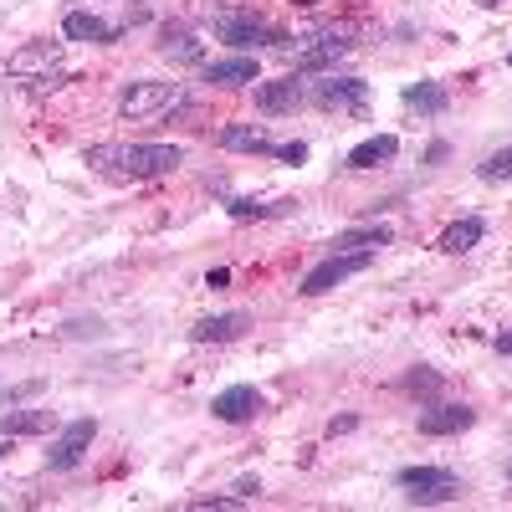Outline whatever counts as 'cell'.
I'll return each instance as SVG.
<instances>
[{
    "label": "cell",
    "instance_id": "6da1fadb",
    "mask_svg": "<svg viewBox=\"0 0 512 512\" xmlns=\"http://www.w3.org/2000/svg\"><path fill=\"white\" fill-rule=\"evenodd\" d=\"M93 169H113L123 180H159V175H175L185 164L180 144H98L82 154Z\"/></svg>",
    "mask_w": 512,
    "mask_h": 512
},
{
    "label": "cell",
    "instance_id": "7a4b0ae2",
    "mask_svg": "<svg viewBox=\"0 0 512 512\" xmlns=\"http://www.w3.org/2000/svg\"><path fill=\"white\" fill-rule=\"evenodd\" d=\"M210 31H216L226 47L236 52H251V47H277V52H292V36L277 31L272 21H262L256 11H241V6H226V11H210Z\"/></svg>",
    "mask_w": 512,
    "mask_h": 512
},
{
    "label": "cell",
    "instance_id": "3957f363",
    "mask_svg": "<svg viewBox=\"0 0 512 512\" xmlns=\"http://www.w3.org/2000/svg\"><path fill=\"white\" fill-rule=\"evenodd\" d=\"M185 88L180 82H128V88L118 93V118H134V123H149V118H164V113H175L185 108Z\"/></svg>",
    "mask_w": 512,
    "mask_h": 512
},
{
    "label": "cell",
    "instance_id": "277c9868",
    "mask_svg": "<svg viewBox=\"0 0 512 512\" xmlns=\"http://www.w3.org/2000/svg\"><path fill=\"white\" fill-rule=\"evenodd\" d=\"M395 482L405 487V502H415V507H436V502L461 497V477L451 466H400Z\"/></svg>",
    "mask_w": 512,
    "mask_h": 512
},
{
    "label": "cell",
    "instance_id": "5b68a950",
    "mask_svg": "<svg viewBox=\"0 0 512 512\" xmlns=\"http://www.w3.org/2000/svg\"><path fill=\"white\" fill-rule=\"evenodd\" d=\"M308 103L323 108V113H364L369 108V82L364 77H338V72H323V77H308Z\"/></svg>",
    "mask_w": 512,
    "mask_h": 512
},
{
    "label": "cell",
    "instance_id": "8992f818",
    "mask_svg": "<svg viewBox=\"0 0 512 512\" xmlns=\"http://www.w3.org/2000/svg\"><path fill=\"white\" fill-rule=\"evenodd\" d=\"M374 256H379V251H333V256H323L318 267L303 272L297 292H303V297H323V292H333V287H344L349 277L369 272V267H374Z\"/></svg>",
    "mask_w": 512,
    "mask_h": 512
},
{
    "label": "cell",
    "instance_id": "52a82bcc",
    "mask_svg": "<svg viewBox=\"0 0 512 512\" xmlns=\"http://www.w3.org/2000/svg\"><path fill=\"white\" fill-rule=\"evenodd\" d=\"M11 77L31 82V93H52L62 82V47L57 41H31V47L11 52Z\"/></svg>",
    "mask_w": 512,
    "mask_h": 512
},
{
    "label": "cell",
    "instance_id": "ba28073f",
    "mask_svg": "<svg viewBox=\"0 0 512 512\" xmlns=\"http://www.w3.org/2000/svg\"><path fill=\"white\" fill-rule=\"evenodd\" d=\"M93 436H98V420L93 415L67 420L62 431H57V441H52V451H47V466H52V472H72V466L93 451Z\"/></svg>",
    "mask_w": 512,
    "mask_h": 512
},
{
    "label": "cell",
    "instance_id": "9c48e42d",
    "mask_svg": "<svg viewBox=\"0 0 512 512\" xmlns=\"http://www.w3.org/2000/svg\"><path fill=\"white\" fill-rule=\"evenodd\" d=\"M303 103H308V77L303 72L256 82V113H267V118H287V113H297Z\"/></svg>",
    "mask_w": 512,
    "mask_h": 512
},
{
    "label": "cell",
    "instance_id": "30bf717a",
    "mask_svg": "<svg viewBox=\"0 0 512 512\" xmlns=\"http://www.w3.org/2000/svg\"><path fill=\"white\" fill-rule=\"evenodd\" d=\"M154 47H159L164 62H175V67H205V41H200L185 21H164Z\"/></svg>",
    "mask_w": 512,
    "mask_h": 512
},
{
    "label": "cell",
    "instance_id": "8fae6325",
    "mask_svg": "<svg viewBox=\"0 0 512 512\" xmlns=\"http://www.w3.org/2000/svg\"><path fill=\"white\" fill-rule=\"evenodd\" d=\"M349 52H354V41H349V36H318L313 47H297V52H292V62H297L292 72H303V77H323V72H333L338 62H344Z\"/></svg>",
    "mask_w": 512,
    "mask_h": 512
},
{
    "label": "cell",
    "instance_id": "7c38bea8",
    "mask_svg": "<svg viewBox=\"0 0 512 512\" xmlns=\"http://www.w3.org/2000/svg\"><path fill=\"white\" fill-rule=\"evenodd\" d=\"M62 36H67V41H88V47H113V41L123 36V26H118V21H103V16L88 11V6H72V11L62 16Z\"/></svg>",
    "mask_w": 512,
    "mask_h": 512
},
{
    "label": "cell",
    "instance_id": "4fadbf2b",
    "mask_svg": "<svg viewBox=\"0 0 512 512\" xmlns=\"http://www.w3.org/2000/svg\"><path fill=\"white\" fill-rule=\"evenodd\" d=\"M477 425V410L461 405V400H441V405H425L420 410V436H461Z\"/></svg>",
    "mask_w": 512,
    "mask_h": 512
},
{
    "label": "cell",
    "instance_id": "5bb4252c",
    "mask_svg": "<svg viewBox=\"0 0 512 512\" xmlns=\"http://www.w3.org/2000/svg\"><path fill=\"white\" fill-rule=\"evenodd\" d=\"M262 390L256 384H231V390H221L216 400H210V415L216 420H226V425H246V420H256L262 415Z\"/></svg>",
    "mask_w": 512,
    "mask_h": 512
},
{
    "label": "cell",
    "instance_id": "9a60e30c",
    "mask_svg": "<svg viewBox=\"0 0 512 512\" xmlns=\"http://www.w3.org/2000/svg\"><path fill=\"white\" fill-rule=\"evenodd\" d=\"M216 144L226 154H277V144H272V134L262 123H226L216 134Z\"/></svg>",
    "mask_w": 512,
    "mask_h": 512
},
{
    "label": "cell",
    "instance_id": "2e32d148",
    "mask_svg": "<svg viewBox=\"0 0 512 512\" xmlns=\"http://www.w3.org/2000/svg\"><path fill=\"white\" fill-rule=\"evenodd\" d=\"M251 328V313H210V318H200L195 328H190V344H231V338H241Z\"/></svg>",
    "mask_w": 512,
    "mask_h": 512
},
{
    "label": "cell",
    "instance_id": "e0dca14e",
    "mask_svg": "<svg viewBox=\"0 0 512 512\" xmlns=\"http://www.w3.org/2000/svg\"><path fill=\"white\" fill-rule=\"evenodd\" d=\"M205 82H216V88H246V82H262L256 77V57H216V62H205L200 67Z\"/></svg>",
    "mask_w": 512,
    "mask_h": 512
},
{
    "label": "cell",
    "instance_id": "ac0fdd59",
    "mask_svg": "<svg viewBox=\"0 0 512 512\" xmlns=\"http://www.w3.org/2000/svg\"><path fill=\"white\" fill-rule=\"evenodd\" d=\"M395 154H400V139L395 134H369V139H359L344 154V169H379V164H390Z\"/></svg>",
    "mask_w": 512,
    "mask_h": 512
},
{
    "label": "cell",
    "instance_id": "d6986e66",
    "mask_svg": "<svg viewBox=\"0 0 512 512\" xmlns=\"http://www.w3.org/2000/svg\"><path fill=\"white\" fill-rule=\"evenodd\" d=\"M482 236H487V221H482V216H461V221H451V226L441 231L436 251H446V256H466V251H477V246H482Z\"/></svg>",
    "mask_w": 512,
    "mask_h": 512
},
{
    "label": "cell",
    "instance_id": "ffe728a7",
    "mask_svg": "<svg viewBox=\"0 0 512 512\" xmlns=\"http://www.w3.org/2000/svg\"><path fill=\"white\" fill-rule=\"evenodd\" d=\"M57 431V415L52 410H6L0 415V436L16 441V436H47Z\"/></svg>",
    "mask_w": 512,
    "mask_h": 512
},
{
    "label": "cell",
    "instance_id": "44dd1931",
    "mask_svg": "<svg viewBox=\"0 0 512 512\" xmlns=\"http://www.w3.org/2000/svg\"><path fill=\"white\" fill-rule=\"evenodd\" d=\"M390 241H395V231H390V226L364 221V226L338 231V236H333V251H379V246H390Z\"/></svg>",
    "mask_w": 512,
    "mask_h": 512
},
{
    "label": "cell",
    "instance_id": "7402d4cb",
    "mask_svg": "<svg viewBox=\"0 0 512 512\" xmlns=\"http://www.w3.org/2000/svg\"><path fill=\"white\" fill-rule=\"evenodd\" d=\"M400 98H405V108H415V113H425V118H441V113L451 108V93L441 88V82H410Z\"/></svg>",
    "mask_w": 512,
    "mask_h": 512
},
{
    "label": "cell",
    "instance_id": "603a6c76",
    "mask_svg": "<svg viewBox=\"0 0 512 512\" xmlns=\"http://www.w3.org/2000/svg\"><path fill=\"white\" fill-rule=\"evenodd\" d=\"M282 210H292V200H251V195H231L226 200L231 221H267V216H282Z\"/></svg>",
    "mask_w": 512,
    "mask_h": 512
},
{
    "label": "cell",
    "instance_id": "cb8c5ba5",
    "mask_svg": "<svg viewBox=\"0 0 512 512\" xmlns=\"http://www.w3.org/2000/svg\"><path fill=\"white\" fill-rule=\"evenodd\" d=\"M400 390H405L410 400H436V395L446 390V379H441V369H431V364H415V369L400 379Z\"/></svg>",
    "mask_w": 512,
    "mask_h": 512
},
{
    "label": "cell",
    "instance_id": "d4e9b609",
    "mask_svg": "<svg viewBox=\"0 0 512 512\" xmlns=\"http://www.w3.org/2000/svg\"><path fill=\"white\" fill-rule=\"evenodd\" d=\"M477 175H482L487 185H507V180H512V144L497 149V154H487V159L477 164Z\"/></svg>",
    "mask_w": 512,
    "mask_h": 512
},
{
    "label": "cell",
    "instance_id": "484cf974",
    "mask_svg": "<svg viewBox=\"0 0 512 512\" xmlns=\"http://www.w3.org/2000/svg\"><path fill=\"white\" fill-rule=\"evenodd\" d=\"M31 395H41V379H31V384H16V390H6V395H0V405H21V400H31Z\"/></svg>",
    "mask_w": 512,
    "mask_h": 512
},
{
    "label": "cell",
    "instance_id": "4316f807",
    "mask_svg": "<svg viewBox=\"0 0 512 512\" xmlns=\"http://www.w3.org/2000/svg\"><path fill=\"white\" fill-rule=\"evenodd\" d=\"M272 159H287V164H303L308 159V144L303 139H292V144H277V154Z\"/></svg>",
    "mask_w": 512,
    "mask_h": 512
},
{
    "label": "cell",
    "instance_id": "83f0119b",
    "mask_svg": "<svg viewBox=\"0 0 512 512\" xmlns=\"http://www.w3.org/2000/svg\"><path fill=\"white\" fill-rule=\"evenodd\" d=\"M241 502H251V497H262V477H236V487H231Z\"/></svg>",
    "mask_w": 512,
    "mask_h": 512
},
{
    "label": "cell",
    "instance_id": "f1b7e54d",
    "mask_svg": "<svg viewBox=\"0 0 512 512\" xmlns=\"http://www.w3.org/2000/svg\"><path fill=\"white\" fill-rule=\"evenodd\" d=\"M349 431H359V415H333L328 420V436H349Z\"/></svg>",
    "mask_w": 512,
    "mask_h": 512
},
{
    "label": "cell",
    "instance_id": "f546056e",
    "mask_svg": "<svg viewBox=\"0 0 512 512\" xmlns=\"http://www.w3.org/2000/svg\"><path fill=\"white\" fill-rule=\"evenodd\" d=\"M446 159H451V144H446V139H436L431 149H425V164H431V169H436V164H446Z\"/></svg>",
    "mask_w": 512,
    "mask_h": 512
},
{
    "label": "cell",
    "instance_id": "4dcf8cb0",
    "mask_svg": "<svg viewBox=\"0 0 512 512\" xmlns=\"http://www.w3.org/2000/svg\"><path fill=\"white\" fill-rule=\"evenodd\" d=\"M492 349H497L502 359H512V328H502V333L492 338Z\"/></svg>",
    "mask_w": 512,
    "mask_h": 512
},
{
    "label": "cell",
    "instance_id": "1f68e13d",
    "mask_svg": "<svg viewBox=\"0 0 512 512\" xmlns=\"http://www.w3.org/2000/svg\"><path fill=\"white\" fill-rule=\"evenodd\" d=\"M231 282V272L226 267H216V272H205V287H226Z\"/></svg>",
    "mask_w": 512,
    "mask_h": 512
},
{
    "label": "cell",
    "instance_id": "d6a6232c",
    "mask_svg": "<svg viewBox=\"0 0 512 512\" xmlns=\"http://www.w3.org/2000/svg\"><path fill=\"white\" fill-rule=\"evenodd\" d=\"M292 6H318V0H292Z\"/></svg>",
    "mask_w": 512,
    "mask_h": 512
},
{
    "label": "cell",
    "instance_id": "836d02e7",
    "mask_svg": "<svg viewBox=\"0 0 512 512\" xmlns=\"http://www.w3.org/2000/svg\"><path fill=\"white\" fill-rule=\"evenodd\" d=\"M0 456H6V436H0Z\"/></svg>",
    "mask_w": 512,
    "mask_h": 512
},
{
    "label": "cell",
    "instance_id": "e575fe53",
    "mask_svg": "<svg viewBox=\"0 0 512 512\" xmlns=\"http://www.w3.org/2000/svg\"><path fill=\"white\" fill-rule=\"evenodd\" d=\"M507 62H512V57H507Z\"/></svg>",
    "mask_w": 512,
    "mask_h": 512
}]
</instances>
